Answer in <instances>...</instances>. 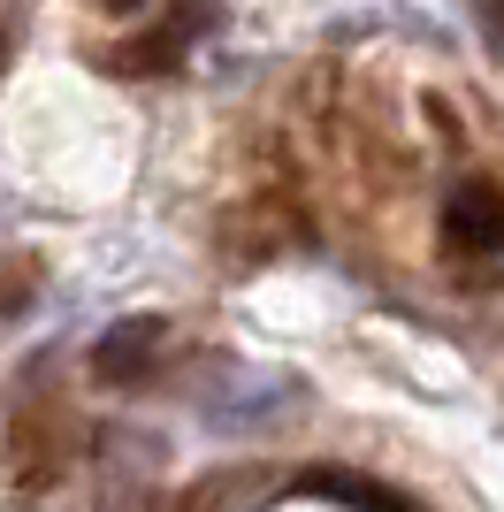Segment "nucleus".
Here are the masks:
<instances>
[{
    "mask_svg": "<svg viewBox=\"0 0 504 512\" xmlns=\"http://www.w3.org/2000/svg\"><path fill=\"white\" fill-rule=\"evenodd\" d=\"M443 245L459 260H497L504 253V184L459 176L451 199H443Z\"/></svg>",
    "mask_w": 504,
    "mask_h": 512,
    "instance_id": "1",
    "label": "nucleus"
},
{
    "mask_svg": "<svg viewBox=\"0 0 504 512\" xmlns=\"http://www.w3.org/2000/svg\"><path fill=\"white\" fill-rule=\"evenodd\" d=\"M161 344H168V329L161 321H115L100 344H92V375L100 383H146L153 367H161Z\"/></svg>",
    "mask_w": 504,
    "mask_h": 512,
    "instance_id": "2",
    "label": "nucleus"
},
{
    "mask_svg": "<svg viewBox=\"0 0 504 512\" xmlns=\"http://www.w3.org/2000/svg\"><path fill=\"white\" fill-rule=\"evenodd\" d=\"M138 39H146V46H123V54H115V69H123V77H146V69H176V62H184V31H176V23L138 31Z\"/></svg>",
    "mask_w": 504,
    "mask_h": 512,
    "instance_id": "3",
    "label": "nucleus"
},
{
    "mask_svg": "<svg viewBox=\"0 0 504 512\" xmlns=\"http://www.w3.org/2000/svg\"><path fill=\"white\" fill-rule=\"evenodd\" d=\"M314 490H329V497H344V505H367V512H405L398 497H382L375 482H344V474H321Z\"/></svg>",
    "mask_w": 504,
    "mask_h": 512,
    "instance_id": "4",
    "label": "nucleus"
},
{
    "mask_svg": "<svg viewBox=\"0 0 504 512\" xmlns=\"http://www.w3.org/2000/svg\"><path fill=\"white\" fill-rule=\"evenodd\" d=\"M482 31H489V46L504 54V0H482Z\"/></svg>",
    "mask_w": 504,
    "mask_h": 512,
    "instance_id": "5",
    "label": "nucleus"
},
{
    "mask_svg": "<svg viewBox=\"0 0 504 512\" xmlns=\"http://www.w3.org/2000/svg\"><path fill=\"white\" fill-rule=\"evenodd\" d=\"M100 8H146V0H100Z\"/></svg>",
    "mask_w": 504,
    "mask_h": 512,
    "instance_id": "6",
    "label": "nucleus"
}]
</instances>
